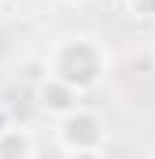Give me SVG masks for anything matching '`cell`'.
Instances as JSON below:
<instances>
[{
  "label": "cell",
  "instance_id": "cell-4",
  "mask_svg": "<svg viewBox=\"0 0 155 159\" xmlns=\"http://www.w3.org/2000/svg\"><path fill=\"white\" fill-rule=\"evenodd\" d=\"M0 159H33V133L11 126L0 133Z\"/></svg>",
  "mask_w": 155,
  "mask_h": 159
},
{
  "label": "cell",
  "instance_id": "cell-1",
  "mask_svg": "<svg viewBox=\"0 0 155 159\" xmlns=\"http://www.w3.org/2000/svg\"><path fill=\"white\" fill-rule=\"evenodd\" d=\"M44 67H48L52 78L67 81L70 89L89 93V89H96L100 81L107 78L111 56H107V48L96 37H89V34H70V37H63V41L52 44Z\"/></svg>",
  "mask_w": 155,
  "mask_h": 159
},
{
  "label": "cell",
  "instance_id": "cell-5",
  "mask_svg": "<svg viewBox=\"0 0 155 159\" xmlns=\"http://www.w3.org/2000/svg\"><path fill=\"white\" fill-rule=\"evenodd\" d=\"M126 11L137 22H152L155 19V0H126Z\"/></svg>",
  "mask_w": 155,
  "mask_h": 159
},
{
  "label": "cell",
  "instance_id": "cell-9",
  "mask_svg": "<svg viewBox=\"0 0 155 159\" xmlns=\"http://www.w3.org/2000/svg\"><path fill=\"white\" fill-rule=\"evenodd\" d=\"M7 4H11V0H0V11H4V7H7Z\"/></svg>",
  "mask_w": 155,
  "mask_h": 159
},
{
  "label": "cell",
  "instance_id": "cell-3",
  "mask_svg": "<svg viewBox=\"0 0 155 159\" xmlns=\"http://www.w3.org/2000/svg\"><path fill=\"white\" fill-rule=\"evenodd\" d=\"M37 107L48 115V119L63 122V119H70L74 111H81V93H78V89H70L67 81L44 74V81L37 85Z\"/></svg>",
  "mask_w": 155,
  "mask_h": 159
},
{
  "label": "cell",
  "instance_id": "cell-7",
  "mask_svg": "<svg viewBox=\"0 0 155 159\" xmlns=\"http://www.w3.org/2000/svg\"><path fill=\"white\" fill-rule=\"evenodd\" d=\"M70 159H107V156H104V148H96V152H78Z\"/></svg>",
  "mask_w": 155,
  "mask_h": 159
},
{
  "label": "cell",
  "instance_id": "cell-8",
  "mask_svg": "<svg viewBox=\"0 0 155 159\" xmlns=\"http://www.w3.org/2000/svg\"><path fill=\"white\" fill-rule=\"evenodd\" d=\"M55 4H63V7H85L89 0H55Z\"/></svg>",
  "mask_w": 155,
  "mask_h": 159
},
{
  "label": "cell",
  "instance_id": "cell-2",
  "mask_svg": "<svg viewBox=\"0 0 155 159\" xmlns=\"http://www.w3.org/2000/svg\"><path fill=\"white\" fill-rule=\"evenodd\" d=\"M104 141H107V122L100 119L96 111H89V107H81L70 119L55 122V144H59L67 156L96 152V148H104Z\"/></svg>",
  "mask_w": 155,
  "mask_h": 159
},
{
  "label": "cell",
  "instance_id": "cell-6",
  "mask_svg": "<svg viewBox=\"0 0 155 159\" xmlns=\"http://www.w3.org/2000/svg\"><path fill=\"white\" fill-rule=\"evenodd\" d=\"M11 126H15V122H11V111L0 104V133H4V129H11Z\"/></svg>",
  "mask_w": 155,
  "mask_h": 159
}]
</instances>
